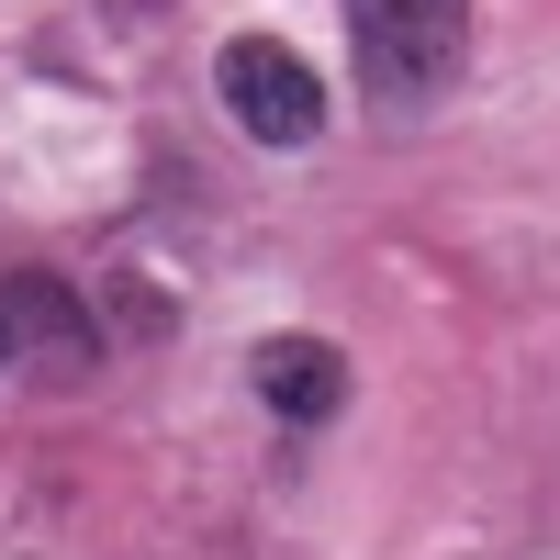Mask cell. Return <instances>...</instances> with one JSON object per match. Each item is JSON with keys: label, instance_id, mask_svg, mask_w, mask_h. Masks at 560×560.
Returning a JSON list of instances; mask_svg holds the SVG:
<instances>
[{"label": "cell", "instance_id": "obj_1", "mask_svg": "<svg viewBox=\"0 0 560 560\" xmlns=\"http://www.w3.org/2000/svg\"><path fill=\"white\" fill-rule=\"evenodd\" d=\"M337 12H348L359 90H382L393 113L459 90V68H471V0H337Z\"/></svg>", "mask_w": 560, "mask_h": 560}, {"label": "cell", "instance_id": "obj_2", "mask_svg": "<svg viewBox=\"0 0 560 560\" xmlns=\"http://www.w3.org/2000/svg\"><path fill=\"white\" fill-rule=\"evenodd\" d=\"M213 90H224V113H236L247 147H314V135H325V79L280 34H224Z\"/></svg>", "mask_w": 560, "mask_h": 560}, {"label": "cell", "instance_id": "obj_3", "mask_svg": "<svg viewBox=\"0 0 560 560\" xmlns=\"http://www.w3.org/2000/svg\"><path fill=\"white\" fill-rule=\"evenodd\" d=\"M90 359H102V325H90V303L68 280L57 269H0V370H57V382H79Z\"/></svg>", "mask_w": 560, "mask_h": 560}, {"label": "cell", "instance_id": "obj_4", "mask_svg": "<svg viewBox=\"0 0 560 560\" xmlns=\"http://www.w3.org/2000/svg\"><path fill=\"white\" fill-rule=\"evenodd\" d=\"M247 393L269 415H292V427H325V415L348 404V359L325 348V337H258L247 348Z\"/></svg>", "mask_w": 560, "mask_h": 560}]
</instances>
